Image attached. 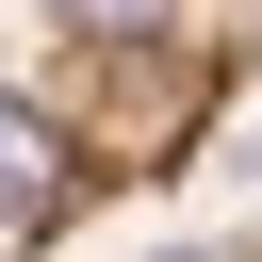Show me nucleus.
I'll list each match as a JSON object with an SVG mask.
<instances>
[{"mask_svg": "<svg viewBox=\"0 0 262 262\" xmlns=\"http://www.w3.org/2000/svg\"><path fill=\"white\" fill-rule=\"evenodd\" d=\"M0 213L16 229L49 213V115H16V98H0Z\"/></svg>", "mask_w": 262, "mask_h": 262, "instance_id": "nucleus-1", "label": "nucleus"}, {"mask_svg": "<svg viewBox=\"0 0 262 262\" xmlns=\"http://www.w3.org/2000/svg\"><path fill=\"white\" fill-rule=\"evenodd\" d=\"M164 262H262V229H229V246H164Z\"/></svg>", "mask_w": 262, "mask_h": 262, "instance_id": "nucleus-2", "label": "nucleus"}]
</instances>
